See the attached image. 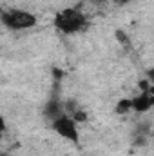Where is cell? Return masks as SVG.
<instances>
[{
	"label": "cell",
	"instance_id": "obj_7",
	"mask_svg": "<svg viewBox=\"0 0 154 156\" xmlns=\"http://www.w3.org/2000/svg\"><path fill=\"white\" fill-rule=\"evenodd\" d=\"M140 93H147L149 89H151V83H149V80H140Z\"/></svg>",
	"mask_w": 154,
	"mask_h": 156
},
{
	"label": "cell",
	"instance_id": "obj_2",
	"mask_svg": "<svg viewBox=\"0 0 154 156\" xmlns=\"http://www.w3.org/2000/svg\"><path fill=\"white\" fill-rule=\"evenodd\" d=\"M2 24L13 31H20V29H29L33 26H37V16L29 11H22V9H9L2 13Z\"/></svg>",
	"mask_w": 154,
	"mask_h": 156
},
{
	"label": "cell",
	"instance_id": "obj_3",
	"mask_svg": "<svg viewBox=\"0 0 154 156\" xmlns=\"http://www.w3.org/2000/svg\"><path fill=\"white\" fill-rule=\"evenodd\" d=\"M53 129L62 138H65V140H69L73 144H78V140H80V134H78V129H76V120L69 118L67 115H62L56 120H53Z\"/></svg>",
	"mask_w": 154,
	"mask_h": 156
},
{
	"label": "cell",
	"instance_id": "obj_10",
	"mask_svg": "<svg viewBox=\"0 0 154 156\" xmlns=\"http://www.w3.org/2000/svg\"><path fill=\"white\" fill-rule=\"evenodd\" d=\"M53 73H54V76H56V78L62 76V71H60V69H53Z\"/></svg>",
	"mask_w": 154,
	"mask_h": 156
},
{
	"label": "cell",
	"instance_id": "obj_4",
	"mask_svg": "<svg viewBox=\"0 0 154 156\" xmlns=\"http://www.w3.org/2000/svg\"><path fill=\"white\" fill-rule=\"evenodd\" d=\"M154 105V94L152 93H140L138 96L132 98V109L138 113H145Z\"/></svg>",
	"mask_w": 154,
	"mask_h": 156
},
{
	"label": "cell",
	"instance_id": "obj_11",
	"mask_svg": "<svg viewBox=\"0 0 154 156\" xmlns=\"http://www.w3.org/2000/svg\"><path fill=\"white\" fill-rule=\"evenodd\" d=\"M2 156H7V154H5V153H4V154H2Z\"/></svg>",
	"mask_w": 154,
	"mask_h": 156
},
{
	"label": "cell",
	"instance_id": "obj_6",
	"mask_svg": "<svg viewBox=\"0 0 154 156\" xmlns=\"http://www.w3.org/2000/svg\"><path fill=\"white\" fill-rule=\"evenodd\" d=\"M132 109V98H123L116 104V115H125Z\"/></svg>",
	"mask_w": 154,
	"mask_h": 156
},
{
	"label": "cell",
	"instance_id": "obj_5",
	"mask_svg": "<svg viewBox=\"0 0 154 156\" xmlns=\"http://www.w3.org/2000/svg\"><path fill=\"white\" fill-rule=\"evenodd\" d=\"M45 115L51 118V120H56L58 116H62V104L58 100H49L45 104Z\"/></svg>",
	"mask_w": 154,
	"mask_h": 156
},
{
	"label": "cell",
	"instance_id": "obj_1",
	"mask_svg": "<svg viewBox=\"0 0 154 156\" xmlns=\"http://www.w3.org/2000/svg\"><path fill=\"white\" fill-rule=\"evenodd\" d=\"M85 24H87V20H85L83 13L76 7L62 9L54 16V27L64 35H75L85 27Z\"/></svg>",
	"mask_w": 154,
	"mask_h": 156
},
{
	"label": "cell",
	"instance_id": "obj_8",
	"mask_svg": "<svg viewBox=\"0 0 154 156\" xmlns=\"http://www.w3.org/2000/svg\"><path fill=\"white\" fill-rule=\"evenodd\" d=\"M73 118H75L76 122H82V120H85V118H87V115H85V113H82V111H76V113L73 115Z\"/></svg>",
	"mask_w": 154,
	"mask_h": 156
},
{
	"label": "cell",
	"instance_id": "obj_9",
	"mask_svg": "<svg viewBox=\"0 0 154 156\" xmlns=\"http://www.w3.org/2000/svg\"><path fill=\"white\" fill-rule=\"evenodd\" d=\"M127 2H129V0H114V4H116V5H125Z\"/></svg>",
	"mask_w": 154,
	"mask_h": 156
}]
</instances>
